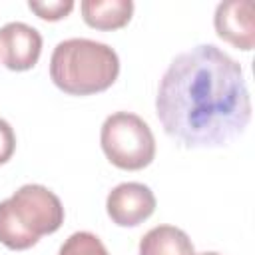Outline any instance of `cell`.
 Wrapping results in <instances>:
<instances>
[{"mask_svg": "<svg viewBox=\"0 0 255 255\" xmlns=\"http://www.w3.org/2000/svg\"><path fill=\"white\" fill-rule=\"evenodd\" d=\"M251 94L243 68L213 44L181 52L163 72L155 114L181 147H221L251 120Z\"/></svg>", "mask_w": 255, "mask_h": 255, "instance_id": "1", "label": "cell"}, {"mask_svg": "<svg viewBox=\"0 0 255 255\" xmlns=\"http://www.w3.org/2000/svg\"><path fill=\"white\" fill-rule=\"evenodd\" d=\"M120 76V58L108 44L70 38L60 42L50 58V78L58 90L70 96L106 92Z\"/></svg>", "mask_w": 255, "mask_h": 255, "instance_id": "2", "label": "cell"}, {"mask_svg": "<svg viewBox=\"0 0 255 255\" xmlns=\"http://www.w3.org/2000/svg\"><path fill=\"white\" fill-rule=\"evenodd\" d=\"M62 223L60 197L40 183H26L0 201V243L12 251L34 247L42 235L56 233Z\"/></svg>", "mask_w": 255, "mask_h": 255, "instance_id": "3", "label": "cell"}, {"mask_svg": "<svg viewBox=\"0 0 255 255\" xmlns=\"http://www.w3.org/2000/svg\"><path fill=\"white\" fill-rule=\"evenodd\" d=\"M100 145L112 165L128 171L143 169L155 157L151 128L131 112H116L104 120Z\"/></svg>", "mask_w": 255, "mask_h": 255, "instance_id": "4", "label": "cell"}, {"mask_svg": "<svg viewBox=\"0 0 255 255\" xmlns=\"http://www.w3.org/2000/svg\"><path fill=\"white\" fill-rule=\"evenodd\" d=\"M106 211L110 219L120 227H135L143 223L155 211L153 191L137 181H126L116 185L106 199Z\"/></svg>", "mask_w": 255, "mask_h": 255, "instance_id": "5", "label": "cell"}, {"mask_svg": "<svg viewBox=\"0 0 255 255\" xmlns=\"http://www.w3.org/2000/svg\"><path fill=\"white\" fill-rule=\"evenodd\" d=\"M42 54V34L24 22H8L0 28V62L12 72L32 70Z\"/></svg>", "mask_w": 255, "mask_h": 255, "instance_id": "6", "label": "cell"}, {"mask_svg": "<svg viewBox=\"0 0 255 255\" xmlns=\"http://www.w3.org/2000/svg\"><path fill=\"white\" fill-rule=\"evenodd\" d=\"M215 32L237 50L249 52L255 44V16L251 0H227L217 4L213 16Z\"/></svg>", "mask_w": 255, "mask_h": 255, "instance_id": "7", "label": "cell"}, {"mask_svg": "<svg viewBox=\"0 0 255 255\" xmlns=\"http://www.w3.org/2000/svg\"><path fill=\"white\" fill-rule=\"evenodd\" d=\"M82 18L96 30H120L133 14L131 0H84L80 4Z\"/></svg>", "mask_w": 255, "mask_h": 255, "instance_id": "8", "label": "cell"}, {"mask_svg": "<svg viewBox=\"0 0 255 255\" xmlns=\"http://www.w3.org/2000/svg\"><path fill=\"white\" fill-rule=\"evenodd\" d=\"M139 255H195V251L183 229L175 225H157L141 237Z\"/></svg>", "mask_w": 255, "mask_h": 255, "instance_id": "9", "label": "cell"}, {"mask_svg": "<svg viewBox=\"0 0 255 255\" xmlns=\"http://www.w3.org/2000/svg\"><path fill=\"white\" fill-rule=\"evenodd\" d=\"M58 255H110V253L98 235L90 231H76L62 243Z\"/></svg>", "mask_w": 255, "mask_h": 255, "instance_id": "10", "label": "cell"}, {"mask_svg": "<svg viewBox=\"0 0 255 255\" xmlns=\"http://www.w3.org/2000/svg\"><path fill=\"white\" fill-rule=\"evenodd\" d=\"M28 8L42 20L58 22L74 10V2L72 0H52V2H34V0H30Z\"/></svg>", "mask_w": 255, "mask_h": 255, "instance_id": "11", "label": "cell"}, {"mask_svg": "<svg viewBox=\"0 0 255 255\" xmlns=\"http://www.w3.org/2000/svg\"><path fill=\"white\" fill-rule=\"evenodd\" d=\"M16 149V135L12 126L0 118V165H4L6 161H10V157L14 155Z\"/></svg>", "mask_w": 255, "mask_h": 255, "instance_id": "12", "label": "cell"}, {"mask_svg": "<svg viewBox=\"0 0 255 255\" xmlns=\"http://www.w3.org/2000/svg\"><path fill=\"white\" fill-rule=\"evenodd\" d=\"M195 255H221L217 251H203V253H195Z\"/></svg>", "mask_w": 255, "mask_h": 255, "instance_id": "13", "label": "cell"}]
</instances>
